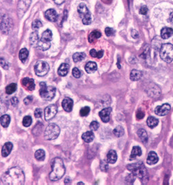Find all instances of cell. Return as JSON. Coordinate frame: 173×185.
I'll return each mask as SVG.
<instances>
[{"mask_svg":"<svg viewBox=\"0 0 173 185\" xmlns=\"http://www.w3.org/2000/svg\"><path fill=\"white\" fill-rule=\"evenodd\" d=\"M85 71L88 73H94L97 70V65L94 62H89L85 65Z\"/></svg>","mask_w":173,"mask_h":185,"instance_id":"obj_22","label":"cell"},{"mask_svg":"<svg viewBox=\"0 0 173 185\" xmlns=\"http://www.w3.org/2000/svg\"><path fill=\"white\" fill-rule=\"evenodd\" d=\"M57 112V107L56 105H50L44 110V119L46 121L51 120Z\"/></svg>","mask_w":173,"mask_h":185,"instance_id":"obj_9","label":"cell"},{"mask_svg":"<svg viewBox=\"0 0 173 185\" xmlns=\"http://www.w3.org/2000/svg\"><path fill=\"white\" fill-rule=\"evenodd\" d=\"M30 43L32 46L33 47H37V44H38L39 42V37H38V34H37V31H34L33 32L32 34L30 35Z\"/></svg>","mask_w":173,"mask_h":185,"instance_id":"obj_25","label":"cell"},{"mask_svg":"<svg viewBox=\"0 0 173 185\" xmlns=\"http://www.w3.org/2000/svg\"><path fill=\"white\" fill-rule=\"evenodd\" d=\"M31 0H20L18 4V13L20 16L25 13V12L27 11V9H29V7L31 4Z\"/></svg>","mask_w":173,"mask_h":185,"instance_id":"obj_11","label":"cell"},{"mask_svg":"<svg viewBox=\"0 0 173 185\" xmlns=\"http://www.w3.org/2000/svg\"><path fill=\"white\" fill-rule=\"evenodd\" d=\"M11 122V117L8 115H4L0 117V123L4 128H7Z\"/></svg>","mask_w":173,"mask_h":185,"instance_id":"obj_27","label":"cell"},{"mask_svg":"<svg viewBox=\"0 0 173 185\" xmlns=\"http://www.w3.org/2000/svg\"><path fill=\"white\" fill-rule=\"evenodd\" d=\"M64 1L65 0H54V2H55V3H56V4H58V5L64 3Z\"/></svg>","mask_w":173,"mask_h":185,"instance_id":"obj_55","label":"cell"},{"mask_svg":"<svg viewBox=\"0 0 173 185\" xmlns=\"http://www.w3.org/2000/svg\"><path fill=\"white\" fill-rule=\"evenodd\" d=\"M0 65H1L4 69H8L9 67L8 62L5 61V60L3 59V58H0Z\"/></svg>","mask_w":173,"mask_h":185,"instance_id":"obj_43","label":"cell"},{"mask_svg":"<svg viewBox=\"0 0 173 185\" xmlns=\"http://www.w3.org/2000/svg\"><path fill=\"white\" fill-rule=\"evenodd\" d=\"M70 182H71V180H70L69 177H66V178H65V180H64V183L65 184L70 183Z\"/></svg>","mask_w":173,"mask_h":185,"instance_id":"obj_56","label":"cell"},{"mask_svg":"<svg viewBox=\"0 0 173 185\" xmlns=\"http://www.w3.org/2000/svg\"><path fill=\"white\" fill-rule=\"evenodd\" d=\"M77 184H84L83 182H78Z\"/></svg>","mask_w":173,"mask_h":185,"instance_id":"obj_59","label":"cell"},{"mask_svg":"<svg viewBox=\"0 0 173 185\" xmlns=\"http://www.w3.org/2000/svg\"><path fill=\"white\" fill-rule=\"evenodd\" d=\"M107 162H105L104 161H102L101 162V169L102 170V171H107L108 165H107Z\"/></svg>","mask_w":173,"mask_h":185,"instance_id":"obj_47","label":"cell"},{"mask_svg":"<svg viewBox=\"0 0 173 185\" xmlns=\"http://www.w3.org/2000/svg\"><path fill=\"white\" fill-rule=\"evenodd\" d=\"M22 85L26 90L29 91H33L36 87L34 80L33 78H24L22 80Z\"/></svg>","mask_w":173,"mask_h":185,"instance_id":"obj_13","label":"cell"},{"mask_svg":"<svg viewBox=\"0 0 173 185\" xmlns=\"http://www.w3.org/2000/svg\"><path fill=\"white\" fill-rule=\"evenodd\" d=\"M89 54H90V55H91V56H92V58H97L98 52H96V49H92L91 51H90Z\"/></svg>","mask_w":173,"mask_h":185,"instance_id":"obj_52","label":"cell"},{"mask_svg":"<svg viewBox=\"0 0 173 185\" xmlns=\"http://www.w3.org/2000/svg\"><path fill=\"white\" fill-rule=\"evenodd\" d=\"M170 109H171L170 105L169 104H168V103H165V104L162 105L157 106V107L155 108L154 112L158 116H165L170 112Z\"/></svg>","mask_w":173,"mask_h":185,"instance_id":"obj_10","label":"cell"},{"mask_svg":"<svg viewBox=\"0 0 173 185\" xmlns=\"http://www.w3.org/2000/svg\"><path fill=\"white\" fill-rule=\"evenodd\" d=\"M147 11H148V9H147V6H143L141 7V9H140L139 10V12L141 13V15H145L147 14Z\"/></svg>","mask_w":173,"mask_h":185,"instance_id":"obj_50","label":"cell"},{"mask_svg":"<svg viewBox=\"0 0 173 185\" xmlns=\"http://www.w3.org/2000/svg\"><path fill=\"white\" fill-rule=\"evenodd\" d=\"M173 35V29L170 27L163 28L161 31V36L163 39H168Z\"/></svg>","mask_w":173,"mask_h":185,"instance_id":"obj_19","label":"cell"},{"mask_svg":"<svg viewBox=\"0 0 173 185\" xmlns=\"http://www.w3.org/2000/svg\"><path fill=\"white\" fill-rule=\"evenodd\" d=\"M32 123V119L30 116H24L22 121V124L25 127H29Z\"/></svg>","mask_w":173,"mask_h":185,"instance_id":"obj_38","label":"cell"},{"mask_svg":"<svg viewBox=\"0 0 173 185\" xmlns=\"http://www.w3.org/2000/svg\"><path fill=\"white\" fill-rule=\"evenodd\" d=\"M159 161V158H158L157 153L154 151H150L147 158V164L149 165H153L157 163Z\"/></svg>","mask_w":173,"mask_h":185,"instance_id":"obj_17","label":"cell"},{"mask_svg":"<svg viewBox=\"0 0 173 185\" xmlns=\"http://www.w3.org/2000/svg\"><path fill=\"white\" fill-rule=\"evenodd\" d=\"M160 57L165 62H171L173 60V45L170 43L162 44L160 49Z\"/></svg>","mask_w":173,"mask_h":185,"instance_id":"obj_5","label":"cell"},{"mask_svg":"<svg viewBox=\"0 0 173 185\" xmlns=\"http://www.w3.org/2000/svg\"><path fill=\"white\" fill-rule=\"evenodd\" d=\"M102 1H103V2H105V3H108V2H107V1H108V0H102ZM109 1L110 2H111V1H112V0H109Z\"/></svg>","mask_w":173,"mask_h":185,"instance_id":"obj_58","label":"cell"},{"mask_svg":"<svg viewBox=\"0 0 173 185\" xmlns=\"http://www.w3.org/2000/svg\"><path fill=\"white\" fill-rule=\"evenodd\" d=\"M117 160L116 152L114 150H111L107 155V162L109 164H114Z\"/></svg>","mask_w":173,"mask_h":185,"instance_id":"obj_21","label":"cell"},{"mask_svg":"<svg viewBox=\"0 0 173 185\" xmlns=\"http://www.w3.org/2000/svg\"><path fill=\"white\" fill-rule=\"evenodd\" d=\"M35 158L38 161H43L45 158V152L42 149H39L35 153Z\"/></svg>","mask_w":173,"mask_h":185,"instance_id":"obj_35","label":"cell"},{"mask_svg":"<svg viewBox=\"0 0 173 185\" xmlns=\"http://www.w3.org/2000/svg\"><path fill=\"white\" fill-rule=\"evenodd\" d=\"M73 105H74V101L69 97H67L64 98V100L62 101V106L64 110L67 112H71L73 109Z\"/></svg>","mask_w":173,"mask_h":185,"instance_id":"obj_14","label":"cell"},{"mask_svg":"<svg viewBox=\"0 0 173 185\" xmlns=\"http://www.w3.org/2000/svg\"><path fill=\"white\" fill-rule=\"evenodd\" d=\"M2 20H3V17H2L1 15H0V29H1V26H2Z\"/></svg>","mask_w":173,"mask_h":185,"instance_id":"obj_57","label":"cell"},{"mask_svg":"<svg viewBox=\"0 0 173 185\" xmlns=\"http://www.w3.org/2000/svg\"><path fill=\"white\" fill-rule=\"evenodd\" d=\"M85 57H86V54L83 52H77L73 55V60H74V62H78L83 60Z\"/></svg>","mask_w":173,"mask_h":185,"instance_id":"obj_32","label":"cell"},{"mask_svg":"<svg viewBox=\"0 0 173 185\" xmlns=\"http://www.w3.org/2000/svg\"><path fill=\"white\" fill-rule=\"evenodd\" d=\"M34 70L37 76H44L46 75L49 72V65L46 62L42 61V60H39L35 65Z\"/></svg>","mask_w":173,"mask_h":185,"instance_id":"obj_8","label":"cell"},{"mask_svg":"<svg viewBox=\"0 0 173 185\" xmlns=\"http://www.w3.org/2000/svg\"><path fill=\"white\" fill-rule=\"evenodd\" d=\"M99 128V123L96 121H93L92 122L90 123L89 128L92 131H96Z\"/></svg>","mask_w":173,"mask_h":185,"instance_id":"obj_41","label":"cell"},{"mask_svg":"<svg viewBox=\"0 0 173 185\" xmlns=\"http://www.w3.org/2000/svg\"><path fill=\"white\" fill-rule=\"evenodd\" d=\"M35 116H36V118H40L42 115V109L40 108H37L36 110H35Z\"/></svg>","mask_w":173,"mask_h":185,"instance_id":"obj_44","label":"cell"},{"mask_svg":"<svg viewBox=\"0 0 173 185\" xmlns=\"http://www.w3.org/2000/svg\"><path fill=\"white\" fill-rule=\"evenodd\" d=\"M142 155V151L141 148L139 146H134L133 147L131 155H130V160L134 159L137 157H139Z\"/></svg>","mask_w":173,"mask_h":185,"instance_id":"obj_23","label":"cell"},{"mask_svg":"<svg viewBox=\"0 0 173 185\" xmlns=\"http://www.w3.org/2000/svg\"><path fill=\"white\" fill-rule=\"evenodd\" d=\"M102 56H103V51H99L98 52V55H97V58H101Z\"/></svg>","mask_w":173,"mask_h":185,"instance_id":"obj_54","label":"cell"},{"mask_svg":"<svg viewBox=\"0 0 173 185\" xmlns=\"http://www.w3.org/2000/svg\"><path fill=\"white\" fill-rule=\"evenodd\" d=\"M45 17L50 22H56L57 20V14L54 9H49L45 12Z\"/></svg>","mask_w":173,"mask_h":185,"instance_id":"obj_15","label":"cell"},{"mask_svg":"<svg viewBox=\"0 0 173 185\" xmlns=\"http://www.w3.org/2000/svg\"><path fill=\"white\" fill-rule=\"evenodd\" d=\"M61 133V129L56 123H51L44 130V138L47 140H54L57 138Z\"/></svg>","mask_w":173,"mask_h":185,"instance_id":"obj_6","label":"cell"},{"mask_svg":"<svg viewBox=\"0 0 173 185\" xmlns=\"http://www.w3.org/2000/svg\"><path fill=\"white\" fill-rule=\"evenodd\" d=\"M127 168L135 177L139 178L143 182L147 180L148 179V173H147V169H145L144 164L141 162L130 164L127 166Z\"/></svg>","mask_w":173,"mask_h":185,"instance_id":"obj_3","label":"cell"},{"mask_svg":"<svg viewBox=\"0 0 173 185\" xmlns=\"http://www.w3.org/2000/svg\"><path fill=\"white\" fill-rule=\"evenodd\" d=\"M137 134L143 143H147V140H148V136H147V132L144 129H139L137 132Z\"/></svg>","mask_w":173,"mask_h":185,"instance_id":"obj_28","label":"cell"},{"mask_svg":"<svg viewBox=\"0 0 173 185\" xmlns=\"http://www.w3.org/2000/svg\"><path fill=\"white\" fill-rule=\"evenodd\" d=\"M112 112V108H105L99 112V116L101 118V120L102 122L104 123H107L109 122L110 119V115L111 112Z\"/></svg>","mask_w":173,"mask_h":185,"instance_id":"obj_12","label":"cell"},{"mask_svg":"<svg viewBox=\"0 0 173 185\" xmlns=\"http://www.w3.org/2000/svg\"><path fill=\"white\" fill-rule=\"evenodd\" d=\"M6 110V106L4 103H0V115L4 113Z\"/></svg>","mask_w":173,"mask_h":185,"instance_id":"obj_49","label":"cell"},{"mask_svg":"<svg viewBox=\"0 0 173 185\" xmlns=\"http://www.w3.org/2000/svg\"><path fill=\"white\" fill-rule=\"evenodd\" d=\"M52 172L49 174V178L51 181H57L61 179L65 173V166L62 159L56 158L51 162Z\"/></svg>","mask_w":173,"mask_h":185,"instance_id":"obj_2","label":"cell"},{"mask_svg":"<svg viewBox=\"0 0 173 185\" xmlns=\"http://www.w3.org/2000/svg\"><path fill=\"white\" fill-rule=\"evenodd\" d=\"M159 123V120L154 116H149L147 119V125L150 128H154L156 127Z\"/></svg>","mask_w":173,"mask_h":185,"instance_id":"obj_29","label":"cell"},{"mask_svg":"<svg viewBox=\"0 0 173 185\" xmlns=\"http://www.w3.org/2000/svg\"><path fill=\"white\" fill-rule=\"evenodd\" d=\"M17 90V85L16 83H11L6 87V92L7 94H12Z\"/></svg>","mask_w":173,"mask_h":185,"instance_id":"obj_37","label":"cell"},{"mask_svg":"<svg viewBox=\"0 0 173 185\" xmlns=\"http://www.w3.org/2000/svg\"><path fill=\"white\" fill-rule=\"evenodd\" d=\"M130 79L132 81H137L139 80L140 78L142 77V72L141 71L133 69L131 73H130Z\"/></svg>","mask_w":173,"mask_h":185,"instance_id":"obj_26","label":"cell"},{"mask_svg":"<svg viewBox=\"0 0 173 185\" xmlns=\"http://www.w3.org/2000/svg\"><path fill=\"white\" fill-rule=\"evenodd\" d=\"M11 20L9 18L8 16H4L3 20H2V23L1 26V29L4 33H8L9 31L11 29Z\"/></svg>","mask_w":173,"mask_h":185,"instance_id":"obj_16","label":"cell"},{"mask_svg":"<svg viewBox=\"0 0 173 185\" xmlns=\"http://www.w3.org/2000/svg\"><path fill=\"white\" fill-rule=\"evenodd\" d=\"M171 22H172V24H173V16L172 17V19H171Z\"/></svg>","mask_w":173,"mask_h":185,"instance_id":"obj_60","label":"cell"},{"mask_svg":"<svg viewBox=\"0 0 173 185\" xmlns=\"http://www.w3.org/2000/svg\"><path fill=\"white\" fill-rule=\"evenodd\" d=\"M28 56H29V51L27 50L26 48H24V49H22L20 51H19V60L22 61V62L24 63L26 62Z\"/></svg>","mask_w":173,"mask_h":185,"instance_id":"obj_33","label":"cell"},{"mask_svg":"<svg viewBox=\"0 0 173 185\" xmlns=\"http://www.w3.org/2000/svg\"><path fill=\"white\" fill-rule=\"evenodd\" d=\"M52 37H53V34L51 31L49 29H47L43 32L40 40L46 42H51L52 40Z\"/></svg>","mask_w":173,"mask_h":185,"instance_id":"obj_30","label":"cell"},{"mask_svg":"<svg viewBox=\"0 0 173 185\" xmlns=\"http://www.w3.org/2000/svg\"><path fill=\"white\" fill-rule=\"evenodd\" d=\"M132 36L134 37V38H137V37H139V34H138V32L136 31V30H132Z\"/></svg>","mask_w":173,"mask_h":185,"instance_id":"obj_53","label":"cell"},{"mask_svg":"<svg viewBox=\"0 0 173 185\" xmlns=\"http://www.w3.org/2000/svg\"><path fill=\"white\" fill-rule=\"evenodd\" d=\"M69 70V65L67 63H62L58 68L57 73L61 76H67Z\"/></svg>","mask_w":173,"mask_h":185,"instance_id":"obj_20","label":"cell"},{"mask_svg":"<svg viewBox=\"0 0 173 185\" xmlns=\"http://www.w3.org/2000/svg\"><path fill=\"white\" fill-rule=\"evenodd\" d=\"M82 139H83V141L86 143H90L94 140V135L92 133V131H87L86 133L82 134Z\"/></svg>","mask_w":173,"mask_h":185,"instance_id":"obj_24","label":"cell"},{"mask_svg":"<svg viewBox=\"0 0 173 185\" xmlns=\"http://www.w3.org/2000/svg\"><path fill=\"white\" fill-rule=\"evenodd\" d=\"M72 74L75 78H79L81 76V72L77 67H74L72 69Z\"/></svg>","mask_w":173,"mask_h":185,"instance_id":"obj_42","label":"cell"},{"mask_svg":"<svg viewBox=\"0 0 173 185\" xmlns=\"http://www.w3.org/2000/svg\"><path fill=\"white\" fill-rule=\"evenodd\" d=\"M144 115L145 114L144 112H142L141 110H139L137 113V118L138 119H141L144 117Z\"/></svg>","mask_w":173,"mask_h":185,"instance_id":"obj_51","label":"cell"},{"mask_svg":"<svg viewBox=\"0 0 173 185\" xmlns=\"http://www.w3.org/2000/svg\"><path fill=\"white\" fill-rule=\"evenodd\" d=\"M105 32L107 36H111V35H112L113 34H114V30H113L112 28L107 27L105 30Z\"/></svg>","mask_w":173,"mask_h":185,"instance_id":"obj_45","label":"cell"},{"mask_svg":"<svg viewBox=\"0 0 173 185\" xmlns=\"http://www.w3.org/2000/svg\"><path fill=\"white\" fill-rule=\"evenodd\" d=\"M101 36V33L99 31H94L89 35L88 40L89 42H93L94 40L99 39Z\"/></svg>","mask_w":173,"mask_h":185,"instance_id":"obj_34","label":"cell"},{"mask_svg":"<svg viewBox=\"0 0 173 185\" xmlns=\"http://www.w3.org/2000/svg\"><path fill=\"white\" fill-rule=\"evenodd\" d=\"M78 12L82 19V23L85 25H89L92 23L91 12L87 9L86 5L83 3L80 4L79 6H78Z\"/></svg>","mask_w":173,"mask_h":185,"instance_id":"obj_7","label":"cell"},{"mask_svg":"<svg viewBox=\"0 0 173 185\" xmlns=\"http://www.w3.org/2000/svg\"><path fill=\"white\" fill-rule=\"evenodd\" d=\"M50 47H51V42L43 41V40H40L38 44H37V47L42 51L48 50Z\"/></svg>","mask_w":173,"mask_h":185,"instance_id":"obj_31","label":"cell"},{"mask_svg":"<svg viewBox=\"0 0 173 185\" xmlns=\"http://www.w3.org/2000/svg\"><path fill=\"white\" fill-rule=\"evenodd\" d=\"M42 27V22H41L40 20H34L33 22V23H32V29H33V30H35V31H36V30L39 29L40 28Z\"/></svg>","mask_w":173,"mask_h":185,"instance_id":"obj_39","label":"cell"},{"mask_svg":"<svg viewBox=\"0 0 173 185\" xmlns=\"http://www.w3.org/2000/svg\"><path fill=\"white\" fill-rule=\"evenodd\" d=\"M12 147H13V145L11 142H6L4 144V145L2 147V155L4 157V158H6L8 155H9V154L11 153V152L12 149Z\"/></svg>","mask_w":173,"mask_h":185,"instance_id":"obj_18","label":"cell"},{"mask_svg":"<svg viewBox=\"0 0 173 185\" xmlns=\"http://www.w3.org/2000/svg\"><path fill=\"white\" fill-rule=\"evenodd\" d=\"M113 133H114V135L117 137H121L124 135V129L122 126H119L114 129Z\"/></svg>","mask_w":173,"mask_h":185,"instance_id":"obj_36","label":"cell"},{"mask_svg":"<svg viewBox=\"0 0 173 185\" xmlns=\"http://www.w3.org/2000/svg\"><path fill=\"white\" fill-rule=\"evenodd\" d=\"M24 172L19 167L9 169L2 176V182L8 185H22L24 184Z\"/></svg>","mask_w":173,"mask_h":185,"instance_id":"obj_1","label":"cell"},{"mask_svg":"<svg viewBox=\"0 0 173 185\" xmlns=\"http://www.w3.org/2000/svg\"><path fill=\"white\" fill-rule=\"evenodd\" d=\"M89 112H90V108L88 107V106H86V107L81 108V111H80V115H81V116H86L89 115Z\"/></svg>","mask_w":173,"mask_h":185,"instance_id":"obj_40","label":"cell"},{"mask_svg":"<svg viewBox=\"0 0 173 185\" xmlns=\"http://www.w3.org/2000/svg\"><path fill=\"white\" fill-rule=\"evenodd\" d=\"M40 85L41 87L40 90V97L45 100H52L56 95V89L53 86H47L44 82H41L40 83Z\"/></svg>","mask_w":173,"mask_h":185,"instance_id":"obj_4","label":"cell"},{"mask_svg":"<svg viewBox=\"0 0 173 185\" xmlns=\"http://www.w3.org/2000/svg\"><path fill=\"white\" fill-rule=\"evenodd\" d=\"M33 99V98L32 96H29V97H26L24 99V103L25 105H29V103H31L32 102Z\"/></svg>","mask_w":173,"mask_h":185,"instance_id":"obj_48","label":"cell"},{"mask_svg":"<svg viewBox=\"0 0 173 185\" xmlns=\"http://www.w3.org/2000/svg\"><path fill=\"white\" fill-rule=\"evenodd\" d=\"M10 102H11V104L14 106V107H16V106L18 105L19 103V100L17 99V97H12L11 101H10Z\"/></svg>","mask_w":173,"mask_h":185,"instance_id":"obj_46","label":"cell"}]
</instances>
